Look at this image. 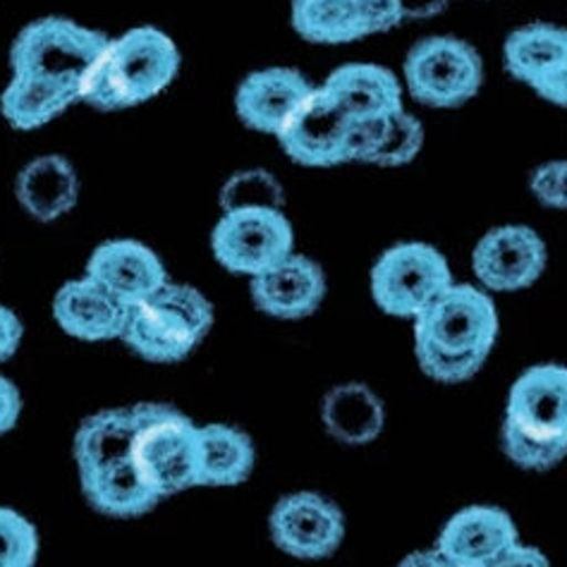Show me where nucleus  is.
Segmentation results:
<instances>
[{"label":"nucleus","instance_id":"9","mask_svg":"<svg viewBox=\"0 0 567 567\" xmlns=\"http://www.w3.org/2000/svg\"><path fill=\"white\" fill-rule=\"evenodd\" d=\"M453 286L443 254L426 243H400L385 249L371 268V297L391 317L416 319Z\"/></svg>","mask_w":567,"mask_h":567},{"label":"nucleus","instance_id":"5","mask_svg":"<svg viewBox=\"0 0 567 567\" xmlns=\"http://www.w3.org/2000/svg\"><path fill=\"white\" fill-rule=\"evenodd\" d=\"M214 326L206 295L185 282H166L144 302L130 307L123 340L142 360L156 364L183 362L202 346Z\"/></svg>","mask_w":567,"mask_h":567},{"label":"nucleus","instance_id":"26","mask_svg":"<svg viewBox=\"0 0 567 567\" xmlns=\"http://www.w3.org/2000/svg\"><path fill=\"white\" fill-rule=\"evenodd\" d=\"M295 32L311 43H350L364 39L357 0H292Z\"/></svg>","mask_w":567,"mask_h":567},{"label":"nucleus","instance_id":"32","mask_svg":"<svg viewBox=\"0 0 567 567\" xmlns=\"http://www.w3.org/2000/svg\"><path fill=\"white\" fill-rule=\"evenodd\" d=\"M22 336H24V326L20 317L14 315L12 309L0 305V362L10 360V357L18 352Z\"/></svg>","mask_w":567,"mask_h":567},{"label":"nucleus","instance_id":"16","mask_svg":"<svg viewBox=\"0 0 567 567\" xmlns=\"http://www.w3.org/2000/svg\"><path fill=\"white\" fill-rule=\"evenodd\" d=\"M311 89H315V84L300 70H257L237 89L235 109L247 127L278 137V132L286 127L292 113L311 94Z\"/></svg>","mask_w":567,"mask_h":567},{"label":"nucleus","instance_id":"19","mask_svg":"<svg viewBox=\"0 0 567 567\" xmlns=\"http://www.w3.org/2000/svg\"><path fill=\"white\" fill-rule=\"evenodd\" d=\"M424 146V125L420 117L410 115L405 109L354 117L350 130V161L371 163L381 168L408 166L420 156Z\"/></svg>","mask_w":567,"mask_h":567},{"label":"nucleus","instance_id":"36","mask_svg":"<svg viewBox=\"0 0 567 567\" xmlns=\"http://www.w3.org/2000/svg\"><path fill=\"white\" fill-rule=\"evenodd\" d=\"M402 14L405 20H424V18H434V14L443 12L447 0H400Z\"/></svg>","mask_w":567,"mask_h":567},{"label":"nucleus","instance_id":"11","mask_svg":"<svg viewBox=\"0 0 567 567\" xmlns=\"http://www.w3.org/2000/svg\"><path fill=\"white\" fill-rule=\"evenodd\" d=\"M352 121L354 117L323 86H315L278 132V142L300 166L331 168L350 161Z\"/></svg>","mask_w":567,"mask_h":567},{"label":"nucleus","instance_id":"10","mask_svg":"<svg viewBox=\"0 0 567 567\" xmlns=\"http://www.w3.org/2000/svg\"><path fill=\"white\" fill-rule=\"evenodd\" d=\"M212 249L233 274L259 276L295 251V233L280 206L226 208L212 233Z\"/></svg>","mask_w":567,"mask_h":567},{"label":"nucleus","instance_id":"24","mask_svg":"<svg viewBox=\"0 0 567 567\" xmlns=\"http://www.w3.org/2000/svg\"><path fill=\"white\" fill-rule=\"evenodd\" d=\"M254 470V443L228 424L199 426V486H237Z\"/></svg>","mask_w":567,"mask_h":567},{"label":"nucleus","instance_id":"6","mask_svg":"<svg viewBox=\"0 0 567 567\" xmlns=\"http://www.w3.org/2000/svg\"><path fill=\"white\" fill-rule=\"evenodd\" d=\"M130 410L134 462L161 501L199 486V426L161 402H142Z\"/></svg>","mask_w":567,"mask_h":567},{"label":"nucleus","instance_id":"30","mask_svg":"<svg viewBox=\"0 0 567 567\" xmlns=\"http://www.w3.org/2000/svg\"><path fill=\"white\" fill-rule=\"evenodd\" d=\"M357 8H360L364 37L391 32V29L405 22L400 0H357Z\"/></svg>","mask_w":567,"mask_h":567},{"label":"nucleus","instance_id":"34","mask_svg":"<svg viewBox=\"0 0 567 567\" xmlns=\"http://www.w3.org/2000/svg\"><path fill=\"white\" fill-rule=\"evenodd\" d=\"M398 567H465L455 563L453 558H447L441 548H426V550H414V554L405 556Z\"/></svg>","mask_w":567,"mask_h":567},{"label":"nucleus","instance_id":"22","mask_svg":"<svg viewBox=\"0 0 567 567\" xmlns=\"http://www.w3.org/2000/svg\"><path fill=\"white\" fill-rule=\"evenodd\" d=\"M352 117L388 115L402 111V86L391 70L374 63L336 68L321 84Z\"/></svg>","mask_w":567,"mask_h":567},{"label":"nucleus","instance_id":"13","mask_svg":"<svg viewBox=\"0 0 567 567\" xmlns=\"http://www.w3.org/2000/svg\"><path fill=\"white\" fill-rule=\"evenodd\" d=\"M548 264L542 235L529 226H501L488 230L472 254L474 276L486 290L515 292L534 286Z\"/></svg>","mask_w":567,"mask_h":567},{"label":"nucleus","instance_id":"25","mask_svg":"<svg viewBox=\"0 0 567 567\" xmlns=\"http://www.w3.org/2000/svg\"><path fill=\"white\" fill-rule=\"evenodd\" d=\"M74 101L80 96L61 84L12 74L0 96V111L14 130H37L55 121Z\"/></svg>","mask_w":567,"mask_h":567},{"label":"nucleus","instance_id":"2","mask_svg":"<svg viewBox=\"0 0 567 567\" xmlns=\"http://www.w3.org/2000/svg\"><path fill=\"white\" fill-rule=\"evenodd\" d=\"M132 431V410H101L74 436L82 491L103 515L140 517L161 503L134 462Z\"/></svg>","mask_w":567,"mask_h":567},{"label":"nucleus","instance_id":"29","mask_svg":"<svg viewBox=\"0 0 567 567\" xmlns=\"http://www.w3.org/2000/svg\"><path fill=\"white\" fill-rule=\"evenodd\" d=\"M529 189L548 208H567V161L542 163L529 177Z\"/></svg>","mask_w":567,"mask_h":567},{"label":"nucleus","instance_id":"14","mask_svg":"<svg viewBox=\"0 0 567 567\" xmlns=\"http://www.w3.org/2000/svg\"><path fill=\"white\" fill-rule=\"evenodd\" d=\"M251 302L264 315L280 321H297L315 315L326 297L323 268L305 257L290 254L268 271L251 278Z\"/></svg>","mask_w":567,"mask_h":567},{"label":"nucleus","instance_id":"35","mask_svg":"<svg viewBox=\"0 0 567 567\" xmlns=\"http://www.w3.org/2000/svg\"><path fill=\"white\" fill-rule=\"evenodd\" d=\"M544 101L556 103V106L567 109V63L554 74V78L546 80L539 89H536Z\"/></svg>","mask_w":567,"mask_h":567},{"label":"nucleus","instance_id":"20","mask_svg":"<svg viewBox=\"0 0 567 567\" xmlns=\"http://www.w3.org/2000/svg\"><path fill=\"white\" fill-rule=\"evenodd\" d=\"M14 194L29 216L51 223L70 214L78 204L80 177L68 158L55 154L39 156L20 171Z\"/></svg>","mask_w":567,"mask_h":567},{"label":"nucleus","instance_id":"17","mask_svg":"<svg viewBox=\"0 0 567 567\" xmlns=\"http://www.w3.org/2000/svg\"><path fill=\"white\" fill-rule=\"evenodd\" d=\"M53 317L63 331L78 340L103 342L123 338L130 307L94 278H74L55 292Z\"/></svg>","mask_w":567,"mask_h":567},{"label":"nucleus","instance_id":"1","mask_svg":"<svg viewBox=\"0 0 567 567\" xmlns=\"http://www.w3.org/2000/svg\"><path fill=\"white\" fill-rule=\"evenodd\" d=\"M498 338V311L491 295L467 282L447 286L414 319V354L422 371L441 383L470 381Z\"/></svg>","mask_w":567,"mask_h":567},{"label":"nucleus","instance_id":"15","mask_svg":"<svg viewBox=\"0 0 567 567\" xmlns=\"http://www.w3.org/2000/svg\"><path fill=\"white\" fill-rule=\"evenodd\" d=\"M86 276L127 307L144 302L168 282L166 266L154 249L137 240H109L94 249Z\"/></svg>","mask_w":567,"mask_h":567},{"label":"nucleus","instance_id":"31","mask_svg":"<svg viewBox=\"0 0 567 567\" xmlns=\"http://www.w3.org/2000/svg\"><path fill=\"white\" fill-rule=\"evenodd\" d=\"M484 567H550V560L536 546L515 542L511 548H505L501 556H496Z\"/></svg>","mask_w":567,"mask_h":567},{"label":"nucleus","instance_id":"4","mask_svg":"<svg viewBox=\"0 0 567 567\" xmlns=\"http://www.w3.org/2000/svg\"><path fill=\"white\" fill-rule=\"evenodd\" d=\"M181 70L175 41L156 27L130 29L111 39L82 86L80 101L99 111H123L152 101Z\"/></svg>","mask_w":567,"mask_h":567},{"label":"nucleus","instance_id":"7","mask_svg":"<svg viewBox=\"0 0 567 567\" xmlns=\"http://www.w3.org/2000/svg\"><path fill=\"white\" fill-rule=\"evenodd\" d=\"M111 39L68 18H41L12 41V74L61 84L82 96V86Z\"/></svg>","mask_w":567,"mask_h":567},{"label":"nucleus","instance_id":"23","mask_svg":"<svg viewBox=\"0 0 567 567\" xmlns=\"http://www.w3.org/2000/svg\"><path fill=\"white\" fill-rule=\"evenodd\" d=\"M328 434L346 445H367L385 426L383 400L364 383H342L328 391L321 405Z\"/></svg>","mask_w":567,"mask_h":567},{"label":"nucleus","instance_id":"28","mask_svg":"<svg viewBox=\"0 0 567 567\" xmlns=\"http://www.w3.org/2000/svg\"><path fill=\"white\" fill-rule=\"evenodd\" d=\"M237 206H280V189L274 177L264 173H245L230 181L223 192V208Z\"/></svg>","mask_w":567,"mask_h":567},{"label":"nucleus","instance_id":"12","mask_svg":"<svg viewBox=\"0 0 567 567\" xmlns=\"http://www.w3.org/2000/svg\"><path fill=\"white\" fill-rule=\"evenodd\" d=\"M274 544L292 558L321 560L333 556L346 539V517L340 507L315 491L282 496L268 517Z\"/></svg>","mask_w":567,"mask_h":567},{"label":"nucleus","instance_id":"33","mask_svg":"<svg viewBox=\"0 0 567 567\" xmlns=\"http://www.w3.org/2000/svg\"><path fill=\"white\" fill-rule=\"evenodd\" d=\"M22 414V395L10 379L0 377V436L18 424Z\"/></svg>","mask_w":567,"mask_h":567},{"label":"nucleus","instance_id":"18","mask_svg":"<svg viewBox=\"0 0 567 567\" xmlns=\"http://www.w3.org/2000/svg\"><path fill=\"white\" fill-rule=\"evenodd\" d=\"M515 542L519 534L511 515L494 505H470L445 522L436 548L465 567H484Z\"/></svg>","mask_w":567,"mask_h":567},{"label":"nucleus","instance_id":"8","mask_svg":"<svg viewBox=\"0 0 567 567\" xmlns=\"http://www.w3.org/2000/svg\"><path fill=\"white\" fill-rule=\"evenodd\" d=\"M482 55L457 37H426L405 58V84L414 101L429 109H457L480 94Z\"/></svg>","mask_w":567,"mask_h":567},{"label":"nucleus","instance_id":"27","mask_svg":"<svg viewBox=\"0 0 567 567\" xmlns=\"http://www.w3.org/2000/svg\"><path fill=\"white\" fill-rule=\"evenodd\" d=\"M37 556V527L12 507H0V567H34Z\"/></svg>","mask_w":567,"mask_h":567},{"label":"nucleus","instance_id":"21","mask_svg":"<svg viewBox=\"0 0 567 567\" xmlns=\"http://www.w3.org/2000/svg\"><path fill=\"white\" fill-rule=\"evenodd\" d=\"M567 63V29L550 22H532L505 39L503 65L511 78L539 89Z\"/></svg>","mask_w":567,"mask_h":567},{"label":"nucleus","instance_id":"3","mask_svg":"<svg viewBox=\"0 0 567 567\" xmlns=\"http://www.w3.org/2000/svg\"><path fill=\"white\" fill-rule=\"evenodd\" d=\"M503 451L517 467L546 472L567 455V367L536 364L511 388L503 416Z\"/></svg>","mask_w":567,"mask_h":567}]
</instances>
